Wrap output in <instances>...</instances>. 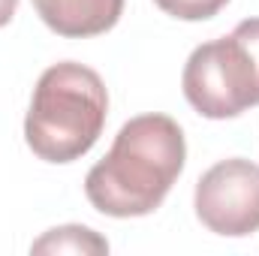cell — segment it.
Returning <instances> with one entry per match:
<instances>
[{
  "label": "cell",
  "instance_id": "8992f818",
  "mask_svg": "<svg viewBox=\"0 0 259 256\" xmlns=\"http://www.w3.org/2000/svg\"><path fill=\"white\" fill-rule=\"evenodd\" d=\"M30 253H109V241L88 226H58L33 241Z\"/></svg>",
  "mask_w": 259,
  "mask_h": 256
},
{
  "label": "cell",
  "instance_id": "3957f363",
  "mask_svg": "<svg viewBox=\"0 0 259 256\" xmlns=\"http://www.w3.org/2000/svg\"><path fill=\"white\" fill-rule=\"evenodd\" d=\"M181 88L202 118H238L259 106V66L250 49L229 33L196 46L181 72Z\"/></svg>",
  "mask_w": 259,
  "mask_h": 256
},
{
  "label": "cell",
  "instance_id": "ba28073f",
  "mask_svg": "<svg viewBox=\"0 0 259 256\" xmlns=\"http://www.w3.org/2000/svg\"><path fill=\"white\" fill-rule=\"evenodd\" d=\"M232 33L250 49V55H253V61H256V66H259V18H244Z\"/></svg>",
  "mask_w": 259,
  "mask_h": 256
},
{
  "label": "cell",
  "instance_id": "6da1fadb",
  "mask_svg": "<svg viewBox=\"0 0 259 256\" xmlns=\"http://www.w3.org/2000/svg\"><path fill=\"white\" fill-rule=\"evenodd\" d=\"M187 142L169 115H139L118 130L109 154L88 172L84 196L106 217H145L184 172Z\"/></svg>",
  "mask_w": 259,
  "mask_h": 256
},
{
  "label": "cell",
  "instance_id": "5b68a950",
  "mask_svg": "<svg viewBox=\"0 0 259 256\" xmlns=\"http://www.w3.org/2000/svg\"><path fill=\"white\" fill-rule=\"evenodd\" d=\"M49 30L66 39L100 36L121 21L124 0H33Z\"/></svg>",
  "mask_w": 259,
  "mask_h": 256
},
{
  "label": "cell",
  "instance_id": "52a82bcc",
  "mask_svg": "<svg viewBox=\"0 0 259 256\" xmlns=\"http://www.w3.org/2000/svg\"><path fill=\"white\" fill-rule=\"evenodd\" d=\"M166 15L181 18V21H205L214 18L229 0H154Z\"/></svg>",
  "mask_w": 259,
  "mask_h": 256
},
{
  "label": "cell",
  "instance_id": "277c9868",
  "mask_svg": "<svg viewBox=\"0 0 259 256\" xmlns=\"http://www.w3.org/2000/svg\"><path fill=\"white\" fill-rule=\"evenodd\" d=\"M199 223L226 238H244L259 232V166L232 157L214 163L193 193Z\"/></svg>",
  "mask_w": 259,
  "mask_h": 256
},
{
  "label": "cell",
  "instance_id": "9c48e42d",
  "mask_svg": "<svg viewBox=\"0 0 259 256\" xmlns=\"http://www.w3.org/2000/svg\"><path fill=\"white\" fill-rule=\"evenodd\" d=\"M15 9H18V0H0V27H6L12 21Z\"/></svg>",
  "mask_w": 259,
  "mask_h": 256
},
{
  "label": "cell",
  "instance_id": "7a4b0ae2",
  "mask_svg": "<svg viewBox=\"0 0 259 256\" xmlns=\"http://www.w3.org/2000/svg\"><path fill=\"white\" fill-rule=\"evenodd\" d=\"M109 91L97 69L75 61L49 66L30 97L24 142L46 163H72L103 136Z\"/></svg>",
  "mask_w": 259,
  "mask_h": 256
}]
</instances>
